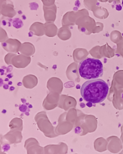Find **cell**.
<instances>
[{"label": "cell", "instance_id": "obj_8", "mask_svg": "<svg viewBox=\"0 0 123 154\" xmlns=\"http://www.w3.org/2000/svg\"><path fill=\"white\" fill-rule=\"evenodd\" d=\"M19 51L22 55L30 57L34 54L35 49L32 43L26 42L21 44Z\"/></svg>", "mask_w": 123, "mask_h": 154}, {"label": "cell", "instance_id": "obj_13", "mask_svg": "<svg viewBox=\"0 0 123 154\" xmlns=\"http://www.w3.org/2000/svg\"><path fill=\"white\" fill-rule=\"evenodd\" d=\"M16 55L12 53H9L8 54L4 57V61L6 64L8 65H10L11 64V60L13 57L16 56Z\"/></svg>", "mask_w": 123, "mask_h": 154}, {"label": "cell", "instance_id": "obj_6", "mask_svg": "<svg viewBox=\"0 0 123 154\" xmlns=\"http://www.w3.org/2000/svg\"><path fill=\"white\" fill-rule=\"evenodd\" d=\"M56 93L54 92L50 91L47 96L43 103L44 108L48 110H50L54 109L57 104V98Z\"/></svg>", "mask_w": 123, "mask_h": 154}, {"label": "cell", "instance_id": "obj_16", "mask_svg": "<svg viewBox=\"0 0 123 154\" xmlns=\"http://www.w3.org/2000/svg\"><path fill=\"white\" fill-rule=\"evenodd\" d=\"M10 148V146L8 144H6L3 146V149L4 151H8Z\"/></svg>", "mask_w": 123, "mask_h": 154}, {"label": "cell", "instance_id": "obj_11", "mask_svg": "<svg viewBox=\"0 0 123 154\" xmlns=\"http://www.w3.org/2000/svg\"><path fill=\"white\" fill-rule=\"evenodd\" d=\"M45 34L49 37H54L56 35L57 28L52 22H46L44 24Z\"/></svg>", "mask_w": 123, "mask_h": 154}, {"label": "cell", "instance_id": "obj_5", "mask_svg": "<svg viewBox=\"0 0 123 154\" xmlns=\"http://www.w3.org/2000/svg\"><path fill=\"white\" fill-rule=\"evenodd\" d=\"M21 44L20 41L13 38H9L2 44L3 49L7 51L15 53L19 51Z\"/></svg>", "mask_w": 123, "mask_h": 154}, {"label": "cell", "instance_id": "obj_9", "mask_svg": "<svg viewBox=\"0 0 123 154\" xmlns=\"http://www.w3.org/2000/svg\"><path fill=\"white\" fill-rule=\"evenodd\" d=\"M38 82L37 77L32 75H29L25 76L22 80L23 85L26 88L29 89H32L35 87Z\"/></svg>", "mask_w": 123, "mask_h": 154}, {"label": "cell", "instance_id": "obj_10", "mask_svg": "<svg viewBox=\"0 0 123 154\" xmlns=\"http://www.w3.org/2000/svg\"><path fill=\"white\" fill-rule=\"evenodd\" d=\"M30 31L36 36H43L45 33L44 24L40 22H35L30 27Z\"/></svg>", "mask_w": 123, "mask_h": 154}, {"label": "cell", "instance_id": "obj_7", "mask_svg": "<svg viewBox=\"0 0 123 154\" xmlns=\"http://www.w3.org/2000/svg\"><path fill=\"white\" fill-rule=\"evenodd\" d=\"M55 5L50 7L44 6V16L47 22H53L56 17V8Z\"/></svg>", "mask_w": 123, "mask_h": 154}, {"label": "cell", "instance_id": "obj_2", "mask_svg": "<svg viewBox=\"0 0 123 154\" xmlns=\"http://www.w3.org/2000/svg\"><path fill=\"white\" fill-rule=\"evenodd\" d=\"M78 70L83 78L91 80L100 78L103 74V66L98 59L87 58L80 63Z\"/></svg>", "mask_w": 123, "mask_h": 154}, {"label": "cell", "instance_id": "obj_14", "mask_svg": "<svg viewBox=\"0 0 123 154\" xmlns=\"http://www.w3.org/2000/svg\"><path fill=\"white\" fill-rule=\"evenodd\" d=\"M14 26L17 29L23 26V23L20 19L18 18L15 19L13 22Z\"/></svg>", "mask_w": 123, "mask_h": 154}, {"label": "cell", "instance_id": "obj_4", "mask_svg": "<svg viewBox=\"0 0 123 154\" xmlns=\"http://www.w3.org/2000/svg\"><path fill=\"white\" fill-rule=\"evenodd\" d=\"M1 13L4 16L12 18L16 12L12 2L9 1H1Z\"/></svg>", "mask_w": 123, "mask_h": 154}, {"label": "cell", "instance_id": "obj_1", "mask_svg": "<svg viewBox=\"0 0 123 154\" xmlns=\"http://www.w3.org/2000/svg\"><path fill=\"white\" fill-rule=\"evenodd\" d=\"M109 87L101 79L88 80L82 85L80 93L83 99L93 103H100L104 100L108 94Z\"/></svg>", "mask_w": 123, "mask_h": 154}, {"label": "cell", "instance_id": "obj_17", "mask_svg": "<svg viewBox=\"0 0 123 154\" xmlns=\"http://www.w3.org/2000/svg\"><path fill=\"white\" fill-rule=\"evenodd\" d=\"M122 5L123 7V1H122Z\"/></svg>", "mask_w": 123, "mask_h": 154}, {"label": "cell", "instance_id": "obj_15", "mask_svg": "<svg viewBox=\"0 0 123 154\" xmlns=\"http://www.w3.org/2000/svg\"><path fill=\"white\" fill-rule=\"evenodd\" d=\"M42 1L43 2L44 6L46 7H50L54 5L55 1Z\"/></svg>", "mask_w": 123, "mask_h": 154}, {"label": "cell", "instance_id": "obj_3", "mask_svg": "<svg viewBox=\"0 0 123 154\" xmlns=\"http://www.w3.org/2000/svg\"><path fill=\"white\" fill-rule=\"evenodd\" d=\"M30 57L22 54L14 57L11 60V64L16 68H25L29 65L31 62Z\"/></svg>", "mask_w": 123, "mask_h": 154}, {"label": "cell", "instance_id": "obj_12", "mask_svg": "<svg viewBox=\"0 0 123 154\" xmlns=\"http://www.w3.org/2000/svg\"><path fill=\"white\" fill-rule=\"evenodd\" d=\"M59 79L55 77L50 79L47 83V87L50 91L54 92L57 90Z\"/></svg>", "mask_w": 123, "mask_h": 154}]
</instances>
